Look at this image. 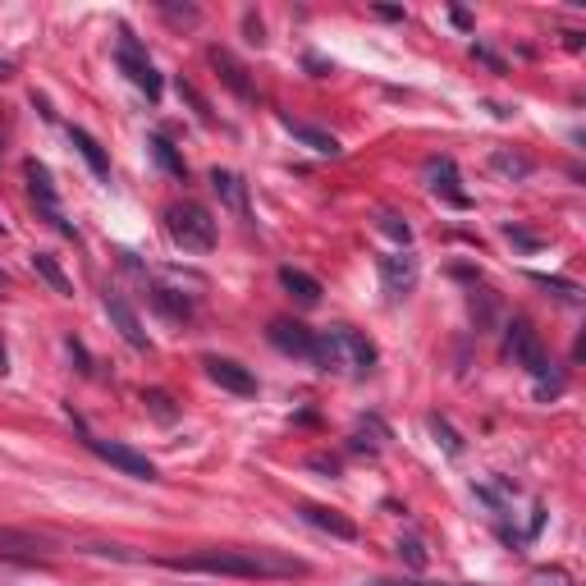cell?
Returning <instances> with one entry per match:
<instances>
[{"instance_id": "cell-18", "label": "cell", "mask_w": 586, "mask_h": 586, "mask_svg": "<svg viewBox=\"0 0 586 586\" xmlns=\"http://www.w3.org/2000/svg\"><path fill=\"white\" fill-rule=\"evenodd\" d=\"M69 142L78 147V156L87 161V170L97 174V179H110V156L101 152V142L92 138V133H87V129H69Z\"/></svg>"}, {"instance_id": "cell-5", "label": "cell", "mask_w": 586, "mask_h": 586, "mask_svg": "<svg viewBox=\"0 0 586 586\" xmlns=\"http://www.w3.org/2000/svg\"><path fill=\"white\" fill-rule=\"evenodd\" d=\"M23 179H28V193H33V207L46 216V225L60 229L65 239H74L78 229L65 220V211H60V193H55V179L51 170H46L42 161H23Z\"/></svg>"}, {"instance_id": "cell-27", "label": "cell", "mask_w": 586, "mask_h": 586, "mask_svg": "<svg viewBox=\"0 0 586 586\" xmlns=\"http://www.w3.org/2000/svg\"><path fill=\"white\" fill-rule=\"evenodd\" d=\"M142 403L156 413V422H174V408H170V394H161V390H147L142 394Z\"/></svg>"}, {"instance_id": "cell-4", "label": "cell", "mask_w": 586, "mask_h": 586, "mask_svg": "<svg viewBox=\"0 0 586 586\" xmlns=\"http://www.w3.org/2000/svg\"><path fill=\"white\" fill-rule=\"evenodd\" d=\"M115 65L124 69V78H129L133 87H142V92H147V101H161L165 83H161V74H156L147 46H142L133 33H120V46H115Z\"/></svg>"}, {"instance_id": "cell-30", "label": "cell", "mask_w": 586, "mask_h": 586, "mask_svg": "<svg viewBox=\"0 0 586 586\" xmlns=\"http://www.w3.org/2000/svg\"><path fill=\"white\" fill-rule=\"evenodd\" d=\"M532 280L541 284V289H554V293H559V298H577V289H573V284H568V280H550V275H532Z\"/></svg>"}, {"instance_id": "cell-10", "label": "cell", "mask_w": 586, "mask_h": 586, "mask_svg": "<svg viewBox=\"0 0 586 586\" xmlns=\"http://www.w3.org/2000/svg\"><path fill=\"white\" fill-rule=\"evenodd\" d=\"M271 344L280 348V353H289V358H303V362H312L316 358V330H307L303 321H271Z\"/></svg>"}, {"instance_id": "cell-28", "label": "cell", "mask_w": 586, "mask_h": 586, "mask_svg": "<svg viewBox=\"0 0 586 586\" xmlns=\"http://www.w3.org/2000/svg\"><path fill=\"white\" fill-rule=\"evenodd\" d=\"M532 586H573V577H568L564 568H536Z\"/></svg>"}, {"instance_id": "cell-2", "label": "cell", "mask_w": 586, "mask_h": 586, "mask_svg": "<svg viewBox=\"0 0 586 586\" xmlns=\"http://www.w3.org/2000/svg\"><path fill=\"white\" fill-rule=\"evenodd\" d=\"M376 344H371L362 330L353 326H330L316 335V358L312 367L321 371H348V376H367L371 367H376Z\"/></svg>"}, {"instance_id": "cell-20", "label": "cell", "mask_w": 586, "mask_h": 586, "mask_svg": "<svg viewBox=\"0 0 586 586\" xmlns=\"http://www.w3.org/2000/svg\"><path fill=\"white\" fill-rule=\"evenodd\" d=\"M33 550H46L42 536L19 532V527H0V554H33Z\"/></svg>"}, {"instance_id": "cell-38", "label": "cell", "mask_w": 586, "mask_h": 586, "mask_svg": "<svg viewBox=\"0 0 586 586\" xmlns=\"http://www.w3.org/2000/svg\"><path fill=\"white\" fill-rule=\"evenodd\" d=\"M0 234H5V225H0Z\"/></svg>"}, {"instance_id": "cell-12", "label": "cell", "mask_w": 586, "mask_h": 586, "mask_svg": "<svg viewBox=\"0 0 586 586\" xmlns=\"http://www.w3.org/2000/svg\"><path fill=\"white\" fill-rule=\"evenodd\" d=\"M376 271H380V284H385V293L403 298V293L417 284V257H413V252H390V257L376 261Z\"/></svg>"}, {"instance_id": "cell-8", "label": "cell", "mask_w": 586, "mask_h": 586, "mask_svg": "<svg viewBox=\"0 0 586 586\" xmlns=\"http://www.w3.org/2000/svg\"><path fill=\"white\" fill-rule=\"evenodd\" d=\"M101 307H106V316H110V326L120 330L124 335V344L129 348H138V353H147L152 348V339H147V330H142V316L133 312V303L124 298L120 289H106V298H101Z\"/></svg>"}, {"instance_id": "cell-35", "label": "cell", "mask_w": 586, "mask_h": 586, "mask_svg": "<svg viewBox=\"0 0 586 586\" xmlns=\"http://www.w3.org/2000/svg\"><path fill=\"white\" fill-rule=\"evenodd\" d=\"M5 289H10V271L0 266V298H5Z\"/></svg>"}, {"instance_id": "cell-3", "label": "cell", "mask_w": 586, "mask_h": 586, "mask_svg": "<svg viewBox=\"0 0 586 586\" xmlns=\"http://www.w3.org/2000/svg\"><path fill=\"white\" fill-rule=\"evenodd\" d=\"M165 229L184 252H211L216 248V216L202 202H174L165 211Z\"/></svg>"}, {"instance_id": "cell-17", "label": "cell", "mask_w": 586, "mask_h": 586, "mask_svg": "<svg viewBox=\"0 0 586 586\" xmlns=\"http://www.w3.org/2000/svg\"><path fill=\"white\" fill-rule=\"evenodd\" d=\"M207 60L220 69V78H225V83L234 87V92H239L243 101H252V83H248V78H243V74H248V69H243L239 60H234V55H229V51H220V46H211V51H207Z\"/></svg>"}, {"instance_id": "cell-9", "label": "cell", "mask_w": 586, "mask_h": 586, "mask_svg": "<svg viewBox=\"0 0 586 586\" xmlns=\"http://www.w3.org/2000/svg\"><path fill=\"white\" fill-rule=\"evenodd\" d=\"M458 184H463V179H458V165L449 161V156H440V161H426V188H431L440 202L467 211V207H472V197H467Z\"/></svg>"}, {"instance_id": "cell-31", "label": "cell", "mask_w": 586, "mask_h": 586, "mask_svg": "<svg viewBox=\"0 0 586 586\" xmlns=\"http://www.w3.org/2000/svg\"><path fill=\"white\" fill-rule=\"evenodd\" d=\"M472 55H477V60H481V65H490V69H495V74H504V60H500V55H495V51H490V46H472Z\"/></svg>"}, {"instance_id": "cell-1", "label": "cell", "mask_w": 586, "mask_h": 586, "mask_svg": "<svg viewBox=\"0 0 586 586\" xmlns=\"http://www.w3.org/2000/svg\"><path fill=\"white\" fill-rule=\"evenodd\" d=\"M174 573H211L243 577V582H280V577H307V564L284 550H197L188 559H161Z\"/></svg>"}, {"instance_id": "cell-6", "label": "cell", "mask_w": 586, "mask_h": 586, "mask_svg": "<svg viewBox=\"0 0 586 586\" xmlns=\"http://www.w3.org/2000/svg\"><path fill=\"white\" fill-rule=\"evenodd\" d=\"M87 449L101 458V463H110L115 472H124V477L133 481H156V463L147 454H138V449L120 445V440H97V435H87Z\"/></svg>"}, {"instance_id": "cell-16", "label": "cell", "mask_w": 586, "mask_h": 586, "mask_svg": "<svg viewBox=\"0 0 586 586\" xmlns=\"http://www.w3.org/2000/svg\"><path fill=\"white\" fill-rule=\"evenodd\" d=\"M280 284L289 289V298H298L303 307H316L321 303V280L307 271H298V266H280Z\"/></svg>"}, {"instance_id": "cell-13", "label": "cell", "mask_w": 586, "mask_h": 586, "mask_svg": "<svg viewBox=\"0 0 586 586\" xmlns=\"http://www.w3.org/2000/svg\"><path fill=\"white\" fill-rule=\"evenodd\" d=\"M303 522H312L316 532H330L335 541H358V522H348L344 513H335V509H326V504H303Z\"/></svg>"}, {"instance_id": "cell-29", "label": "cell", "mask_w": 586, "mask_h": 586, "mask_svg": "<svg viewBox=\"0 0 586 586\" xmlns=\"http://www.w3.org/2000/svg\"><path fill=\"white\" fill-rule=\"evenodd\" d=\"M504 239L518 243V248H527V252L541 248V234H527V229H518V225H504Z\"/></svg>"}, {"instance_id": "cell-19", "label": "cell", "mask_w": 586, "mask_h": 586, "mask_svg": "<svg viewBox=\"0 0 586 586\" xmlns=\"http://www.w3.org/2000/svg\"><path fill=\"white\" fill-rule=\"evenodd\" d=\"M33 271L42 275L46 284H51V293H60V298H74V284H69V275L60 271V261H55L51 252H33Z\"/></svg>"}, {"instance_id": "cell-23", "label": "cell", "mask_w": 586, "mask_h": 586, "mask_svg": "<svg viewBox=\"0 0 586 586\" xmlns=\"http://www.w3.org/2000/svg\"><path fill=\"white\" fill-rule=\"evenodd\" d=\"M152 303L161 307L165 316H174V321H188V316H193V303H188L184 293H174V289H156V293H152Z\"/></svg>"}, {"instance_id": "cell-33", "label": "cell", "mask_w": 586, "mask_h": 586, "mask_svg": "<svg viewBox=\"0 0 586 586\" xmlns=\"http://www.w3.org/2000/svg\"><path fill=\"white\" fill-rule=\"evenodd\" d=\"M243 28H248V42H252V46H261V42H266V37H261V23L252 19V14L243 19Z\"/></svg>"}, {"instance_id": "cell-25", "label": "cell", "mask_w": 586, "mask_h": 586, "mask_svg": "<svg viewBox=\"0 0 586 586\" xmlns=\"http://www.w3.org/2000/svg\"><path fill=\"white\" fill-rule=\"evenodd\" d=\"M380 229H385V234H390L399 248H408V243H413V229H408V220L394 216V211H385V216H380Z\"/></svg>"}, {"instance_id": "cell-11", "label": "cell", "mask_w": 586, "mask_h": 586, "mask_svg": "<svg viewBox=\"0 0 586 586\" xmlns=\"http://www.w3.org/2000/svg\"><path fill=\"white\" fill-rule=\"evenodd\" d=\"M202 367H207V376L216 380L220 390H229V394H257V376H252L243 362H234V358H202Z\"/></svg>"}, {"instance_id": "cell-7", "label": "cell", "mask_w": 586, "mask_h": 586, "mask_svg": "<svg viewBox=\"0 0 586 586\" xmlns=\"http://www.w3.org/2000/svg\"><path fill=\"white\" fill-rule=\"evenodd\" d=\"M504 348H509L513 362H522L536 380L550 376V358H545V344H541V335L532 330V321H522L518 316V321L509 326V335H504Z\"/></svg>"}, {"instance_id": "cell-24", "label": "cell", "mask_w": 586, "mask_h": 586, "mask_svg": "<svg viewBox=\"0 0 586 586\" xmlns=\"http://www.w3.org/2000/svg\"><path fill=\"white\" fill-rule=\"evenodd\" d=\"M490 165L500 174H509V179H527V174H532V161H527V156H513V152H495Z\"/></svg>"}, {"instance_id": "cell-15", "label": "cell", "mask_w": 586, "mask_h": 586, "mask_svg": "<svg viewBox=\"0 0 586 586\" xmlns=\"http://www.w3.org/2000/svg\"><path fill=\"white\" fill-rule=\"evenodd\" d=\"M211 188H216V197L234 211V216H248V184H243L234 170H220L216 165V170H211Z\"/></svg>"}, {"instance_id": "cell-36", "label": "cell", "mask_w": 586, "mask_h": 586, "mask_svg": "<svg viewBox=\"0 0 586 586\" xmlns=\"http://www.w3.org/2000/svg\"><path fill=\"white\" fill-rule=\"evenodd\" d=\"M371 586H426V582H371Z\"/></svg>"}, {"instance_id": "cell-26", "label": "cell", "mask_w": 586, "mask_h": 586, "mask_svg": "<svg viewBox=\"0 0 586 586\" xmlns=\"http://www.w3.org/2000/svg\"><path fill=\"white\" fill-rule=\"evenodd\" d=\"M431 431L435 435H440V445H445V454H463V440H458V435H454V426H449L445 422V417H431Z\"/></svg>"}, {"instance_id": "cell-37", "label": "cell", "mask_w": 586, "mask_h": 586, "mask_svg": "<svg viewBox=\"0 0 586 586\" xmlns=\"http://www.w3.org/2000/svg\"><path fill=\"white\" fill-rule=\"evenodd\" d=\"M14 74V65H10V60H0V78H10Z\"/></svg>"}, {"instance_id": "cell-34", "label": "cell", "mask_w": 586, "mask_h": 586, "mask_svg": "<svg viewBox=\"0 0 586 586\" xmlns=\"http://www.w3.org/2000/svg\"><path fill=\"white\" fill-rule=\"evenodd\" d=\"M0 376H10V348H5V339H0Z\"/></svg>"}, {"instance_id": "cell-14", "label": "cell", "mask_w": 586, "mask_h": 586, "mask_svg": "<svg viewBox=\"0 0 586 586\" xmlns=\"http://www.w3.org/2000/svg\"><path fill=\"white\" fill-rule=\"evenodd\" d=\"M280 124H284V129H289L298 142H303V147H312L316 156H339V152H344V147H339V138H335V133L316 129V124H303V120H293V115H284Z\"/></svg>"}, {"instance_id": "cell-22", "label": "cell", "mask_w": 586, "mask_h": 586, "mask_svg": "<svg viewBox=\"0 0 586 586\" xmlns=\"http://www.w3.org/2000/svg\"><path fill=\"white\" fill-rule=\"evenodd\" d=\"M152 156L161 161V170H165V174H174V179H184V174H188L184 156L174 152V142H170V138H152Z\"/></svg>"}, {"instance_id": "cell-32", "label": "cell", "mask_w": 586, "mask_h": 586, "mask_svg": "<svg viewBox=\"0 0 586 586\" xmlns=\"http://www.w3.org/2000/svg\"><path fill=\"white\" fill-rule=\"evenodd\" d=\"M161 10L170 14L174 23H197V10H193V5H184V10H179V5H161Z\"/></svg>"}, {"instance_id": "cell-21", "label": "cell", "mask_w": 586, "mask_h": 586, "mask_svg": "<svg viewBox=\"0 0 586 586\" xmlns=\"http://www.w3.org/2000/svg\"><path fill=\"white\" fill-rule=\"evenodd\" d=\"M399 559H403V568H413V573H426V564H431V550H426V541L422 536H403L399 541Z\"/></svg>"}]
</instances>
